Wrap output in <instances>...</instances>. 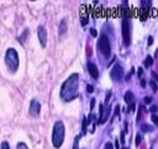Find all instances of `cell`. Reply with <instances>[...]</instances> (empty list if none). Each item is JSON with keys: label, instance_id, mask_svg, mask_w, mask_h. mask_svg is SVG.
Segmentation results:
<instances>
[{"label": "cell", "instance_id": "obj_1", "mask_svg": "<svg viewBox=\"0 0 158 149\" xmlns=\"http://www.w3.org/2000/svg\"><path fill=\"white\" fill-rule=\"evenodd\" d=\"M78 86H79V76L77 73H74L62 85L61 97L63 98L64 101H72V99L77 98Z\"/></svg>", "mask_w": 158, "mask_h": 149}, {"label": "cell", "instance_id": "obj_2", "mask_svg": "<svg viewBox=\"0 0 158 149\" xmlns=\"http://www.w3.org/2000/svg\"><path fill=\"white\" fill-rule=\"evenodd\" d=\"M64 134H65V128L62 121H57L53 126V132H52V144L55 148H59L63 144L64 140Z\"/></svg>", "mask_w": 158, "mask_h": 149}, {"label": "cell", "instance_id": "obj_3", "mask_svg": "<svg viewBox=\"0 0 158 149\" xmlns=\"http://www.w3.org/2000/svg\"><path fill=\"white\" fill-rule=\"evenodd\" d=\"M5 65L11 73H15L19 68V53L15 49H7L5 52Z\"/></svg>", "mask_w": 158, "mask_h": 149}, {"label": "cell", "instance_id": "obj_4", "mask_svg": "<svg viewBox=\"0 0 158 149\" xmlns=\"http://www.w3.org/2000/svg\"><path fill=\"white\" fill-rule=\"evenodd\" d=\"M98 49L105 57H110L111 46H110V41H109V39H107L106 35L100 36V39H99V41H98Z\"/></svg>", "mask_w": 158, "mask_h": 149}, {"label": "cell", "instance_id": "obj_5", "mask_svg": "<svg viewBox=\"0 0 158 149\" xmlns=\"http://www.w3.org/2000/svg\"><path fill=\"white\" fill-rule=\"evenodd\" d=\"M122 39L124 44L128 46L131 44V35H130V23L127 18H124L122 20Z\"/></svg>", "mask_w": 158, "mask_h": 149}, {"label": "cell", "instance_id": "obj_6", "mask_svg": "<svg viewBox=\"0 0 158 149\" xmlns=\"http://www.w3.org/2000/svg\"><path fill=\"white\" fill-rule=\"evenodd\" d=\"M122 73H124V70H122V67H121V65L116 64V65L114 66V67H113V70H111L110 76H111V78H113L114 81L117 82V81L121 80Z\"/></svg>", "mask_w": 158, "mask_h": 149}, {"label": "cell", "instance_id": "obj_7", "mask_svg": "<svg viewBox=\"0 0 158 149\" xmlns=\"http://www.w3.org/2000/svg\"><path fill=\"white\" fill-rule=\"evenodd\" d=\"M37 36H38L41 46L46 47V45H47V31H46V29L43 26H38V29H37Z\"/></svg>", "mask_w": 158, "mask_h": 149}, {"label": "cell", "instance_id": "obj_8", "mask_svg": "<svg viewBox=\"0 0 158 149\" xmlns=\"http://www.w3.org/2000/svg\"><path fill=\"white\" fill-rule=\"evenodd\" d=\"M40 112H41V105L38 101L36 99H32L31 101V105H30V114L32 117H38L40 116Z\"/></svg>", "mask_w": 158, "mask_h": 149}, {"label": "cell", "instance_id": "obj_9", "mask_svg": "<svg viewBox=\"0 0 158 149\" xmlns=\"http://www.w3.org/2000/svg\"><path fill=\"white\" fill-rule=\"evenodd\" d=\"M88 71L90 73V76L93 78H95V80L99 77V70L93 62H88Z\"/></svg>", "mask_w": 158, "mask_h": 149}, {"label": "cell", "instance_id": "obj_10", "mask_svg": "<svg viewBox=\"0 0 158 149\" xmlns=\"http://www.w3.org/2000/svg\"><path fill=\"white\" fill-rule=\"evenodd\" d=\"M125 102L128 103V105H131V103H134V93L131 92V91H127L126 93H125Z\"/></svg>", "mask_w": 158, "mask_h": 149}, {"label": "cell", "instance_id": "obj_11", "mask_svg": "<svg viewBox=\"0 0 158 149\" xmlns=\"http://www.w3.org/2000/svg\"><path fill=\"white\" fill-rule=\"evenodd\" d=\"M65 31H67V20L63 19L59 24V35H63Z\"/></svg>", "mask_w": 158, "mask_h": 149}, {"label": "cell", "instance_id": "obj_12", "mask_svg": "<svg viewBox=\"0 0 158 149\" xmlns=\"http://www.w3.org/2000/svg\"><path fill=\"white\" fill-rule=\"evenodd\" d=\"M27 36H28V29H26V30H25V31L22 32V35H21V36H19V41H20L21 44H24Z\"/></svg>", "mask_w": 158, "mask_h": 149}, {"label": "cell", "instance_id": "obj_13", "mask_svg": "<svg viewBox=\"0 0 158 149\" xmlns=\"http://www.w3.org/2000/svg\"><path fill=\"white\" fill-rule=\"evenodd\" d=\"M152 65H153V59L151 56H147L146 60H144V66H146V67H149V66H152Z\"/></svg>", "mask_w": 158, "mask_h": 149}, {"label": "cell", "instance_id": "obj_14", "mask_svg": "<svg viewBox=\"0 0 158 149\" xmlns=\"http://www.w3.org/2000/svg\"><path fill=\"white\" fill-rule=\"evenodd\" d=\"M110 109H111V107H107V108H106L105 113H104V116H103V121H101V123H104V122H105L107 118H109V113H110Z\"/></svg>", "mask_w": 158, "mask_h": 149}, {"label": "cell", "instance_id": "obj_15", "mask_svg": "<svg viewBox=\"0 0 158 149\" xmlns=\"http://www.w3.org/2000/svg\"><path fill=\"white\" fill-rule=\"evenodd\" d=\"M88 123H89V119L88 118H85L84 121H83V132H86V126H88Z\"/></svg>", "mask_w": 158, "mask_h": 149}, {"label": "cell", "instance_id": "obj_16", "mask_svg": "<svg viewBox=\"0 0 158 149\" xmlns=\"http://www.w3.org/2000/svg\"><path fill=\"white\" fill-rule=\"evenodd\" d=\"M16 149H28V148L25 143H19L18 146H16Z\"/></svg>", "mask_w": 158, "mask_h": 149}, {"label": "cell", "instance_id": "obj_17", "mask_svg": "<svg viewBox=\"0 0 158 149\" xmlns=\"http://www.w3.org/2000/svg\"><path fill=\"white\" fill-rule=\"evenodd\" d=\"M79 138H80V137H76V140H74V147H73V149H79V147H78V144H79Z\"/></svg>", "mask_w": 158, "mask_h": 149}, {"label": "cell", "instance_id": "obj_18", "mask_svg": "<svg viewBox=\"0 0 158 149\" xmlns=\"http://www.w3.org/2000/svg\"><path fill=\"white\" fill-rule=\"evenodd\" d=\"M141 139H142V137H141V134H137V135H136V146H137V147L140 146Z\"/></svg>", "mask_w": 158, "mask_h": 149}, {"label": "cell", "instance_id": "obj_19", "mask_svg": "<svg viewBox=\"0 0 158 149\" xmlns=\"http://www.w3.org/2000/svg\"><path fill=\"white\" fill-rule=\"evenodd\" d=\"M142 131L143 132H149V131H152V128L149 127V126H147V124H143V126H142Z\"/></svg>", "mask_w": 158, "mask_h": 149}, {"label": "cell", "instance_id": "obj_20", "mask_svg": "<svg viewBox=\"0 0 158 149\" xmlns=\"http://www.w3.org/2000/svg\"><path fill=\"white\" fill-rule=\"evenodd\" d=\"M1 149H10V146L7 142H3L1 143Z\"/></svg>", "mask_w": 158, "mask_h": 149}, {"label": "cell", "instance_id": "obj_21", "mask_svg": "<svg viewBox=\"0 0 158 149\" xmlns=\"http://www.w3.org/2000/svg\"><path fill=\"white\" fill-rule=\"evenodd\" d=\"M86 24H88V18H86V16H83L82 18V25L83 26H85Z\"/></svg>", "mask_w": 158, "mask_h": 149}, {"label": "cell", "instance_id": "obj_22", "mask_svg": "<svg viewBox=\"0 0 158 149\" xmlns=\"http://www.w3.org/2000/svg\"><path fill=\"white\" fill-rule=\"evenodd\" d=\"M152 121H153V123H155L156 126H158V116L153 114V116H152Z\"/></svg>", "mask_w": 158, "mask_h": 149}, {"label": "cell", "instance_id": "obj_23", "mask_svg": "<svg viewBox=\"0 0 158 149\" xmlns=\"http://www.w3.org/2000/svg\"><path fill=\"white\" fill-rule=\"evenodd\" d=\"M104 149H114V147H113V144H111L110 142H107L105 144V147H104Z\"/></svg>", "mask_w": 158, "mask_h": 149}, {"label": "cell", "instance_id": "obj_24", "mask_svg": "<svg viewBox=\"0 0 158 149\" xmlns=\"http://www.w3.org/2000/svg\"><path fill=\"white\" fill-rule=\"evenodd\" d=\"M151 86H152V90L155 91V92H157V85L155 81H151Z\"/></svg>", "mask_w": 158, "mask_h": 149}, {"label": "cell", "instance_id": "obj_25", "mask_svg": "<svg viewBox=\"0 0 158 149\" xmlns=\"http://www.w3.org/2000/svg\"><path fill=\"white\" fill-rule=\"evenodd\" d=\"M119 112H120V106H116V107H115V113H114V117H115V116H119Z\"/></svg>", "mask_w": 158, "mask_h": 149}, {"label": "cell", "instance_id": "obj_26", "mask_svg": "<svg viewBox=\"0 0 158 149\" xmlns=\"http://www.w3.org/2000/svg\"><path fill=\"white\" fill-rule=\"evenodd\" d=\"M128 111H130V112L135 111V102H134V103H131V105H130V107H128Z\"/></svg>", "mask_w": 158, "mask_h": 149}, {"label": "cell", "instance_id": "obj_27", "mask_svg": "<svg viewBox=\"0 0 158 149\" xmlns=\"http://www.w3.org/2000/svg\"><path fill=\"white\" fill-rule=\"evenodd\" d=\"M151 102H152L151 97H144V103H147V105H148V103H151Z\"/></svg>", "mask_w": 158, "mask_h": 149}, {"label": "cell", "instance_id": "obj_28", "mask_svg": "<svg viewBox=\"0 0 158 149\" xmlns=\"http://www.w3.org/2000/svg\"><path fill=\"white\" fill-rule=\"evenodd\" d=\"M110 96H111V92L109 91V92L106 93V98H105V102H109V99H110Z\"/></svg>", "mask_w": 158, "mask_h": 149}, {"label": "cell", "instance_id": "obj_29", "mask_svg": "<svg viewBox=\"0 0 158 149\" xmlns=\"http://www.w3.org/2000/svg\"><path fill=\"white\" fill-rule=\"evenodd\" d=\"M94 105H95V99L93 98V99H91V102H90V109L91 111H93V108H94Z\"/></svg>", "mask_w": 158, "mask_h": 149}, {"label": "cell", "instance_id": "obj_30", "mask_svg": "<svg viewBox=\"0 0 158 149\" xmlns=\"http://www.w3.org/2000/svg\"><path fill=\"white\" fill-rule=\"evenodd\" d=\"M152 76H153V78H155V80L158 82V73H157V72H152Z\"/></svg>", "mask_w": 158, "mask_h": 149}, {"label": "cell", "instance_id": "obj_31", "mask_svg": "<svg viewBox=\"0 0 158 149\" xmlns=\"http://www.w3.org/2000/svg\"><path fill=\"white\" fill-rule=\"evenodd\" d=\"M86 88H88V92L89 93H91L94 91V88H93V86H90V85H88V87H86Z\"/></svg>", "mask_w": 158, "mask_h": 149}, {"label": "cell", "instance_id": "obj_32", "mask_svg": "<svg viewBox=\"0 0 158 149\" xmlns=\"http://www.w3.org/2000/svg\"><path fill=\"white\" fill-rule=\"evenodd\" d=\"M90 34L93 35V36H97V30H95V29H91V30H90Z\"/></svg>", "mask_w": 158, "mask_h": 149}, {"label": "cell", "instance_id": "obj_33", "mask_svg": "<svg viewBox=\"0 0 158 149\" xmlns=\"http://www.w3.org/2000/svg\"><path fill=\"white\" fill-rule=\"evenodd\" d=\"M157 109H158L157 106H152V107H151V112H156Z\"/></svg>", "mask_w": 158, "mask_h": 149}, {"label": "cell", "instance_id": "obj_34", "mask_svg": "<svg viewBox=\"0 0 158 149\" xmlns=\"http://www.w3.org/2000/svg\"><path fill=\"white\" fill-rule=\"evenodd\" d=\"M153 42V37H148V45H152Z\"/></svg>", "mask_w": 158, "mask_h": 149}, {"label": "cell", "instance_id": "obj_35", "mask_svg": "<svg viewBox=\"0 0 158 149\" xmlns=\"http://www.w3.org/2000/svg\"><path fill=\"white\" fill-rule=\"evenodd\" d=\"M141 86H142V87H144V86H146V81H144L143 78H142V80H141Z\"/></svg>", "mask_w": 158, "mask_h": 149}, {"label": "cell", "instance_id": "obj_36", "mask_svg": "<svg viewBox=\"0 0 158 149\" xmlns=\"http://www.w3.org/2000/svg\"><path fill=\"white\" fill-rule=\"evenodd\" d=\"M142 73H143V70H142V68H140V70H138V76L141 77V76H142Z\"/></svg>", "mask_w": 158, "mask_h": 149}, {"label": "cell", "instance_id": "obj_37", "mask_svg": "<svg viewBox=\"0 0 158 149\" xmlns=\"http://www.w3.org/2000/svg\"><path fill=\"white\" fill-rule=\"evenodd\" d=\"M115 147H116V149H119V142H116V143H115Z\"/></svg>", "mask_w": 158, "mask_h": 149}, {"label": "cell", "instance_id": "obj_38", "mask_svg": "<svg viewBox=\"0 0 158 149\" xmlns=\"http://www.w3.org/2000/svg\"><path fill=\"white\" fill-rule=\"evenodd\" d=\"M122 149H127V148H122Z\"/></svg>", "mask_w": 158, "mask_h": 149}]
</instances>
